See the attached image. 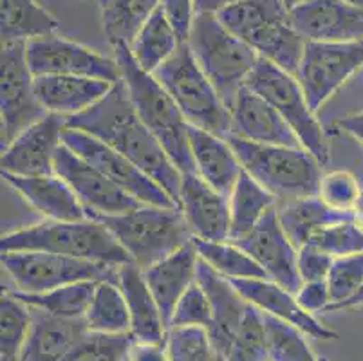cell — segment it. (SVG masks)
Here are the masks:
<instances>
[{
  "label": "cell",
  "mask_w": 363,
  "mask_h": 361,
  "mask_svg": "<svg viewBox=\"0 0 363 361\" xmlns=\"http://www.w3.org/2000/svg\"><path fill=\"white\" fill-rule=\"evenodd\" d=\"M60 22L36 0H2V44L58 35Z\"/></svg>",
  "instance_id": "29"
},
{
  "label": "cell",
  "mask_w": 363,
  "mask_h": 361,
  "mask_svg": "<svg viewBox=\"0 0 363 361\" xmlns=\"http://www.w3.org/2000/svg\"><path fill=\"white\" fill-rule=\"evenodd\" d=\"M33 326L22 349L21 361H62L72 343L85 333L84 320H58L38 309H33Z\"/></svg>",
  "instance_id": "28"
},
{
  "label": "cell",
  "mask_w": 363,
  "mask_h": 361,
  "mask_svg": "<svg viewBox=\"0 0 363 361\" xmlns=\"http://www.w3.org/2000/svg\"><path fill=\"white\" fill-rule=\"evenodd\" d=\"M2 181L21 195L33 210L45 217V221L91 218L71 187L56 174L24 177L2 172Z\"/></svg>",
  "instance_id": "23"
},
{
  "label": "cell",
  "mask_w": 363,
  "mask_h": 361,
  "mask_svg": "<svg viewBox=\"0 0 363 361\" xmlns=\"http://www.w3.org/2000/svg\"><path fill=\"white\" fill-rule=\"evenodd\" d=\"M308 246H315L333 258L363 251V231L359 230L354 218L347 217L338 223L322 228L309 240Z\"/></svg>",
  "instance_id": "43"
},
{
  "label": "cell",
  "mask_w": 363,
  "mask_h": 361,
  "mask_svg": "<svg viewBox=\"0 0 363 361\" xmlns=\"http://www.w3.org/2000/svg\"><path fill=\"white\" fill-rule=\"evenodd\" d=\"M338 125L343 132H347L349 135H352L363 147V112L345 116V118L340 119Z\"/></svg>",
  "instance_id": "49"
},
{
  "label": "cell",
  "mask_w": 363,
  "mask_h": 361,
  "mask_svg": "<svg viewBox=\"0 0 363 361\" xmlns=\"http://www.w3.org/2000/svg\"><path fill=\"white\" fill-rule=\"evenodd\" d=\"M28 42L2 44V84H0V119H2V148L48 112L35 91V74L26 56Z\"/></svg>",
  "instance_id": "12"
},
{
  "label": "cell",
  "mask_w": 363,
  "mask_h": 361,
  "mask_svg": "<svg viewBox=\"0 0 363 361\" xmlns=\"http://www.w3.org/2000/svg\"><path fill=\"white\" fill-rule=\"evenodd\" d=\"M65 127L94 135L101 143L123 154L150 175L179 206L183 174L168 157L156 135L141 121L121 79L94 107L65 119Z\"/></svg>",
  "instance_id": "1"
},
{
  "label": "cell",
  "mask_w": 363,
  "mask_h": 361,
  "mask_svg": "<svg viewBox=\"0 0 363 361\" xmlns=\"http://www.w3.org/2000/svg\"><path fill=\"white\" fill-rule=\"evenodd\" d=\"M197 253L204 264L223 274L228 280H244V278H267L262 267L253 260L250 253L237 246L232 240H201L194 238Z\"/></svg>",
  "instance_id": "36"
},
{
  "label": "cell",
  "mask_w": 363,
  "mask_h": 361,
  "mask_svg": "<svg viewBox=\"0 0 363 361\" xmlns=\"http://www.w3.org/2000/svg\"><path fill=\"white\" fill-rule=\"evenodd\" d=\"M216 361H226V357H224L223 354H217V360Z\"/></svg>",
  "instance_id": "55"
},
{
  "label": "cell",
  "mask_w": 363,
  "mask_h": 361,
  "mask_svg": "<svg viewBox=\"0 0 363 361\" xmlns=\"http://www.w3.org/2000/svg\"><path fill=\"white\" fill-rule=\"evenodd\" d=\"M356 307H363V287L354 294L352 298H349L347 302L340 304V306L333 307L329 311H349V309H356Z\"/></svg>",
  "instance_id": "51"
},
{
  "label": "cell",
  "mask_w": 363,
  "mask_h": 361,
  "mask_svg": "<svg viewBox=\"0 0 363 361\" xmlns=\"http://www.w3.org/2000/svg\"><path fill=\"white\" fill-rule=\"evenodd\" d=\"M2 267L18 293H45L85 280H118V266L48 251H6Z\"/></svg>",
  "instance_id": "10"
},
{
  "label": "cell",
  "mask_w": 363,
  "mask_h": 361,
  "mask_svg": "<svg viewBox=\"0 0 363 361\" xmlns=\"http://www.w3.org/2000/svg\"><path fill=\"white\" fill-rule=\"evenodd\" d=\"M160 8L181 42H186L197 15L194 0H160Z\"/></svg>",
  "instance_id": "46"
},
{
  "label": "cell",
  "mask_w": 363,
  "mask_h": 361,
  "mask_svg": "<svg viewBox=\"0 0 363 361\" xmlns=\"http://www.w3.org/2000/svg\"><path fill=\"white\" fill-rule=\"evenodd\" d=\"M239 0H194L197 15H219Z\"/></svg>",
  "instance_id": "50"
},
{
  "label": "cell",
  "mask_w": 363,
  "mask_h": 361,
  "mask_svg": "<svg viewBox=\"0 0 363 361\" xmlns=\"http://www.w3.org/2000/svg\"><path fill=\"white\" fill-rule=\"evenodd\" d=\"M210 326H212L210 298L196 280L177 302L168 327H203L208 331Z\"/></svg>",
  "instance_id": "44"
},
{
  "label": "cell",
  "mask_w": 363,
  "mask_h": 361,
  "mask_svg": "<svg viewBox=\"0 0 363 361\" xmlns=\"http://www.w3.org/2000/svg\"><path fill=\"white\" fill-rule=\"evenodd\" d=\"M331 255L323 253L315 246H303L298 250V273L302 282H316V280H328L331 271Z\"/></svg>",
  "instance_id": "45"
},
{
  "label": "cell",
  "mask_w": 363,
  "mask_h": 361,
  "mask_svg": "<svg viewBox=\"0 0 363 361\" xmlns=\"http://www.w3.org/2000/svg\"><path fill=\"white\" fill-rule=\"evenodd\" d=\"M197 282L206 291L210 306H212V326L208 327L210 340L217 354L226 356L250 309V304L244 300L242 294L228 278L213 271L201 258L199 267H197Z\"/></svg>",
  "instance_id": "22"
},
{
  "label": "cell",
  "mask_w": 363,
  "mask_h": 361,
  "mask_svg": "<svg viewBox=\"0 0 363 361\" xmlns=\"http://www.w3.org/2000/svg\"><path fill=\"white\" fill-rule=\"evenodd\" d=\"M253 257L269 280L296 293L302 286L298 273V250L284 231L279 221L277 206L264 215V218L242 238L232 240Z\"/></svg>",
  "instance_id": "16"
},
{
  "label": "cell",
  "mask_w": 363,
  "mask_h": 361,
  "mask_svg": "<svg viewBox=\"0 0 363 361\" xmlns=\"http://www.w3.org/2000/svg\"><path fill=\"white\" fill-rule=\"evenodd\" d=\"M267 361H272V360H267Z\"/></svg>",
  "instance_id": "57"
},
{
  "label": "cell",
  "mask_w": 363,
  "mask_h": 361,
  "mask_svg": "<svg viewBox=\"0 0 363 361\" xmlns=\"http://www.w3.org/2000/svg\"><path fill=\"white\" fill-rule=\"evenodd\" d=\"M226 139L235 150L242 170L272 191L279 203L316 197L323 165L306 148L259 145L233 134Z\"/></svg>",
  "instance_id": "6"
},
{
  "label": "cell",
  "mask_w": 363,
  "mask_h": 361,
  "mask_svg": "<svg viewBox=\"0 0 363 361\" xmlns=\"http://www.w3.org/2000/svg\"><path fill=\"white\" fill-rule=\"evenodd\" d=\"M279 204L275 195L267 191L247 172H242L230 195L232 210V231L230 240H237L247 235L264 218L267 211Z\"/></svg>",
  "instance_id": "32"
},
{
  "label": "cell",
  "mask_w": 363,
  "mask_h": 361,
  "mask_svg": "<svg viewBox=\"0 0 363 361\" xmlns=\"http://www.w3.org/2000/svg\"><path fill=\"white\" fill-rule=\"evenodd\" d=\"M246 87L252 89L279 111L288 121L289 127L300 139V143L309 154L315 155L320 163L329 161L328 135L316 119V112L309 107L298 78L282 71L272 62L260 58L257 67L250 74Z\"/></svg>",
  "instance_id": "9"
},
{
  "label": "cell",
  "mask_w": 363,
  "mask_h": 361,
  "mask_svg": "<svg viewBox=\"0 0 363 361\" xmlns=\"http://www.w3.org/2000/svg\"><path fill=\"white\" fill-rule=\"evenodd\" d=\"M96 286V280H85V282L56 287L45 293H18V291H11V293L33 309L42 311L58 320L78 322V320H84L87 314Z\"/></svg>",
  "instance_id": "31"
},
{
  "label": "cell",
  "mask_w": 363,
  "mask_h": 361,
  "mask_svg": "<svg viewBox=\"0 0 363 361\" xmlns=\"http://www.w3.org/2000/svg\"><path fill=\"white\" fill-rule=\"evenodd\" d=\"M303 2H306V0H284V4H286V8H288L289 11H291V9H295L296 6L303 4Z\"/></svg>",
  "instance_id": "53"
},
{
  "label": "cell",
  "mask_w": 363,
  "mask_h": 361,
  "mask_svg": "<svg viewBox=\"0 0 363 361\" xmlns=\"http://www.w3.org/2000/svg\"><path fill=\"white\" fill-rule=\"evenodd\" d=\"M291 24L306 40L359 42L363 11L343 0H306L289 11Z\"/></svg>",
  "instance_id": "19"
},
{
  "label": "cell",
  "mask_w": 363,
  "mask_h": 361,
  "mask_svg": "<svg viewBox=\"0 0 363 361\" xmlns=\"http://www.w3.org/2000/svg\"><path fill=\"white\" fill-rule=\"evenodd\" d=\"M157 9L160 0H101V24L108 44L130 45Z\"/></svg>",
  "instance_id": "33"
},
{
  "label": "cell",
  "mask_w": 363,
  "mask_h": 361,
  "mask_svg": "<svg viewBox=\"0 0 363 361\" xmlns=\"http://www.w3.org/2000/svg\"><path fill=\"white\" fill-rule=\"evenodd\" d=\"M55 174L71 187L91 218L116 217L143 204L118 188L96 167L87 163L64 143L56 152Z\"/></svg>",
  "instance_id": "15"
},
{
  "label": "cell",
  "mask_w": 363,
  "mask_h": 361,
  "mask_svg": "<svg viewBox=\"0 0 363 361\" xmlns=\"http://www.w3.org/2000/svg\"><path fill=\"white\" fill-rule=\"evenodd\" d=\"M320 361H328V360H320Z\"/></svg>",
  "instance_id": "56"
},
{
  "label": "cell",
  "mask_w": 363,
  "mask_h": 361,
  "mask_svg": "<svg viewBox=\"0 0 363 361\" xmlns=\"http://www.w3.org/2000/svg\"><path fill=\"white\" fill-rule=\"evenodd\" d=\"M112 49L114 60L120 65L121 82L141 121L156 135L181 174H196L190 150V123L176 101L157 82L156 76L138 64L127 44H118Z\"/></svg>",
  "instance_id": "2"
},
{
  "label": "cell",
  "mask_w": 363,
  "mask_h": 361,
  "mask_svg": "<svg viewBox=\"0 0 363 361\" xmlns=\"http://www.w3.org/2000/svg\"><path fill=\"white\" fill-rule=\"evenodd\" d=\"M359 194L362 187L354 174L347 170H333L322 175L316 197L331 210L352 215Z\"/></svg>",
  "instance_id": "42"
},
{
  "label": "cell",
  "mask_w": 363,
  "mask_h": 361,
  "mask_svg": "<svg viewBox=\"0 0 363 361\" xmlns=\"http://www.w3.org/2000/svg\"><path fill=\"white\" fill-rule=\"evenodd\" d=\"M111 82L85 76H35L36 98L48 114L69 119L101 101L112 89Z\"/></svg>",
  "instance_id": "24"
},
{
  "label": "cell",
  "mask_w": 363,
  "mask_h": 361,
  "mask_svg": "<svg viewBox=\"0 0 363 361\" xmlns=\"http://www.w3.org/2000/svg\"><path fill=\"white\" fill-rule=\"evenodd\" d=\"M64 128L65 119L60 116L45 114L38 119L2 148V172L24 177L55 174V157L62 147Z\"/></svg>",
  "instance_id": "17"
},
{
  "label": "cell",
  "mask_w": 363,
  "mask_h": 361,
  "mask_svg": "<svg viewBox=\"0 0 363 361\" xmlns=\"http://www.w3.org/2000/svg\"><path fill=\"white\" fill-rule=\"evenodd\" d=\"M199 253L196 243H188L154 266L143 270V277L148 284L152 296L156 298L167 327L170 326L172 314L176 311L188 287L197 280Z\"/></svg>",
  "instance_id": "25"
},
{
  "label": "cell",
  "mask_w": 363,
  "mask_h": 361,
  "mask_svg": "<svg viewBox=\"0 0 363 361\" xmlns=\"http://www.w3.org/2000/svg\"><path fill=\"white\" fill-rule=\"evenodd\" d=\"M190 150L196 174L213 190L230 197L244 170L228 139L190 125Z\"/></svg>",
  "instance_id": "27"
},
{
  "label": "cell",
  "mask_w": 363,
  "mask_h": 361,
  "mask_svg": "<svg viewBox=\"0 0 363 361\" xmlns=\"http://www.w3.org/2000/svg\"><path fill=\"white\" fill-rule=\"evenodd\" d=\"M267 354L272 361H320L308 345L302 331L282 322L272 314H264Z\"/></svg>",
  "instance_id": "37"
},
{
  "label": "cell",
  "mask_w": 363,
  "mask_h": 361,
  "mask_svg": "<svg viewBox=\"0 0 363 361\" xmlns=\"http://www.w3.org/2000/svg\"><path fill=\"white\" fill-rule=\"evenodd\" d=\"M328 286L331 293L329 309L354 296L363 287V251L336 257L328 274Z\"/></svg>",
  "instance_id": "41"
},
{
  "label": "cell",
  "mask_w": 363,
  "mask_h": 361,
  "mask_svg": "<svg viewBox=\"0 0 363 361\" xmlns=\"http://www.w3.org/2000/svg\"><path fill=\"white\" fill-rule=\"evenodd\" d=\"M179 44V36L160 8L148 18L128 48L134 55V60L145 71L154 72L177 51Z\"/></svg>",
  "instance_id": "35"
},
{
  "label": "cell",
  "mask_w": 363,
  "mask_h": 361,
  "mask_svg": "<svg viewBox=\"0 0 363 361\" xmlns=\"http://www.w3.org/2000/svg\"><path fill=\"white\" fill-rule=\"evenodd\" d=\"M230 282L242 294L244 300L250 306L257 307L260 313L272 314L315 340H336L338 338L336 331L322 326L311 313L300 307L295 293L279 286L269 278H244V280H230Z\"/></svg>",
  "instance_id": "21"
},
{
  "label": "cell",
  "mask_w": 363,
  "mask_h": 361,
  "mask_svg": "<svg viewBox=\"0 0 363 361\" xmlns=\"http://www.w3.org/2000/svg\"><path fill=\"white\" fill-rule=\"evenodd\" d=\"M186 44L232 112L237 94L246 87L260 56L252 45L233 35L217 15H196Z\"/></svg>",
  "instance_id": "5"
},
{
  "label": "cell",
  "mask_w": 363,
  "mask_h": 361,
  "mask_svg": "<svg viewBox=\"0 0 363 361\" xmlns=\"http://www.w3.org/2000/svg\"><path fill=\"white\" fill-rule=\"evenodd\" d=\"M352 218H354V223L358 224L359 230L363 231V188H362V194H359L358 201H356L354 210H352Z\"/></svg>",
  "instance_id": "52"
},
{
  "label": "cell",
  "mask_w": 363,
  "mask_h": 361,
  "mask_svg": "<svg viewBox=\"0 0 363 361\" xmlns=\"http://www.w3.org/2000/svg\"><path fill=\"white\" fill-rule=\"evenodd\" d=\"M179 210L194 238L217 240V243L230 240V231H232L230 197L213 190L197 174H183Z\"/></svg>",
  "instance_id": "18"
},
{
  "label": "cell",
  "mask_w": 363,
  "mask_h": 361,
  "mask_svg": "<svg viewBox=\"0 0 363 361\" xmlns=\"http://www.w3.org/2000/svg\"><path fill=\"white\" fill-rule=\"evenodd\" d=\"M300 307L308 313H320L328 311L331 306V293H329L328 280H316V282H303L295 293Z\"/></svg>",
  "instance_id": "47"
},
{
  "label": "cell",
  "mask_w": 363,
  "mask_h": 361,
  "mask_svg": "<svg viewBox=\"0 0 363 361\" xmlns=\"http://www.w3.org/2000/svg\"><path fill=\"white\" fill-rule=\"evenodd\" d=\"M62 143L71 148L74 154L84 157L92 167H96L105 177L111 179L118 188L138 199L140 203L179 210L176 201L150 175L145 174L136 163H132L123 154L101 143L94 135L65 127L62 134Z\"/></svg>",
  "instance_id": "11"
},
{
  "label": "cell",
  "mask_w": 363,
  "mask_h": 361,
  "mask_svg": "<svg viewBox=\"0 0 363 361\" xmlns=\"http://www.w3.org/2000/svg\"><path fill=\"white\" fill-rule=\"evenodd\" d=\"M232 134L259 145L303 148L279 111L247 87L240 89L232 107Z\"/></svg>",
  "instance_id": "20"
},
{
  "label": "cell",
  "mask_w": 363,
  "mask_h": 361,
  "mask_svg": "<svg viewBox=\"0 0 363 361\" xmlns=\"http://www.w3.org/2000/svg\"><path fill=\"white\" fill-rule=\"evenodd\" d=\"M96 221L114 235L132 262L141 270L154 266L194 240L181 210L141 204L128 213Z\"/></svg>",
  "instance_id": "8"
},
{
  "label": "cell",
  "mask_w": 363,
  "mask_h": 361,
  "mask_svg": "<svg viewBox=\"0 0 363 361\" xmlns=\"http://www.w3.org/2000/svg\"><path fill=\"white\" fill-rule=\"evenodd\" d=\"M226 361H267L266 329H264L262 313L257 307L250 306L242 323L239 327L235 340L228 350Z\"/></svg>",
  "instance_id": "40"
},
{
  "label": "cell",
  "mask_w": 363,
  "mask_h": 361,
  "mask_svg": "<svg viewBox=\"0 0 363 361\" xmlns=\"http://www.w3.org/2000/svg\"><path fill=\"white\" fill-rule=\"evenodd\" d=\"M132 338L127 334L82 333L62 361H127Z\"/></svg>",
  "instance_id": "38"
},
{
  "label": "cell",
  "mask_w": 363,
  "mask_h": 361,
  "mask_svg": "<svg viewBox=\"0 0 363 361\" xmlns=\"http://www.w3.org/2000/svg\"><path fill=\"white\" fill-rule=\"evenodd\" d=\"M118 284L130 313V334L136 342L164 343L168 327L156 298L152 296L143 270L134 262L118 266Z\"/></svg>",
  "instance_id": "26"
},
{
  "label": "cell",
  "mask_w": 363,
  "mask_h": 361,
  "mask_svg": "<svg viewBox=\"0 0 363 361\" xmlns=\"http://www.w3.org/2000/svg\"><path fill=\"white\" fill-rule=\"evenodd\" d=\"M89 333L127 334L130 333V313L120 284L100 280L84 318Z\"/></svg>",
  "instance_id": "34"
},
{
  "label": "cell",
  "mask_w": 363,
  "mask_h": 361,
  "mask_svg": "<svg viewBox=\"0 0 363 361\" xmlns=\"http://www.w3.org/2000/svg\"><path fill=\"white\" fill-rule=\"evenodd\" d=\"M362 67L363 40L359 42L308 40L296 78L306 92L309 107L316 112Z\"/></svg>",
  "instance_id": "13"
},
{
  "label": "cell",
  "mask_w": 363,
  "mask_h": 361,
  "mask_svg": "<svg viewBox=\"0 0 363 361\" xmlns=\"http://www.w3.org/2000/svg\"><path fill=\"white\" fill-rule=\"evenodd\" d=\"M127 361H170L168 360L167 342L148 343L134 340L130 350H128Z\"/></svg>",
  "instance_id": "48"
},
{
  "label": "cell",
  "mask_w": 363,
  "mask_h": 361,
  "mask_svg": "<svg viewBox=\"0 0 363 361\" xmlns=\"http://www.w3.org/2000/svg\"><path fill=\"white\" fill-rule=\"evenodd\" d=\"M192 127L228 138L232 134V112L217 89L194 58L186 42L161 67L152 72Z\"/></svg>",
  "instance_id": "7"
},
{
  "label": "cell",
  "mask_w": 363,
  "mask_h": 361,
  "mask_svg": "<svg viewBox=\"0 0 363 361\" xmlns=\"http://www.w3.org/2000/svg\"><path fill=\"white\" fill-rule=\"evenodd\" d=\"M0 251H48L108 266L132 262L114 235L96 218L42 221L18 228L2 235Z\"/></svg>",
  "instance_id": "4"
},
{
  "label": "cell",
  "mask_w": 363,
  "mask_h": 361,
  "mask_svg": "<svg viewBox=\"0 0 363 361\" xmlns=\"http://www.w3.org/2000/svg\"><path fill=\"white\" fill-rule=\"evenodd\" d=\"M217 16L260 58L298 76L308 40L291 24L284 0H239Z\"/></svg>",
  "instance_id": "3"
},
{
  "label": "cell",
  "mask_w": 363,
  "mask_h": 361,
  "mask_svg": "<svg viewBox=\"0 0 363 361\" xmlns=\"http://www.w3.org/2000/svg\"><path fill=\"white\" fill-rule=\"evenodd\" d=\"M167 349L170 361H216L217 350L203 327H168Z\"/></svg>",
  "instance_id": "39"
},
{
  "label": "cell",
  "mask_w": 363,
  "mask_h": 361,
  "mask_svg": "<svg viewBox=\"0 0 363 361\" xmlns=\"http://www.w3.org/2000/svg\"><path fill=\"white\" fill-rule=\"evenodd\" d=\"M277 213H279V221L284 231L291 238L296 250L308 246L309 240L322 228L352 217V215L331 210L318 197H303L288 201V203H279L277 204Z\"/></svg>",
  "instance_id": "30"
},
{
  "label": "cell",
  "mask_w": 363,
  "mask_h": 361,
  "mask_svg": "<svg viewBox=\"0 0 363 361\" xmlns=\"http://www.w3.org/2000/svg\"><path fill=\"white\" fill-rule=\"evenodd\" d=\"M343 2H347V4L354 6V8L362 9V11H363V0H343Z\"/></svg>",
  "instance_id": "54"
},
{
  "label": "cell",
  "mask_w": 363,
  "mask_h": 361,
  "mask_svg": "<svg viewBox=\"0 0 363 361\" xmlns=\"http://www.w3.org/2000/svg\"><path fill=\"white\" fill-rule=\"evenodd\" d=\"M26 56L29 69L35 76H85L111 84H118L121 79L116 60L60 35L29 40L26 44Z\"/></svg>",
  "instance_id": "14"
}]
</instances>
